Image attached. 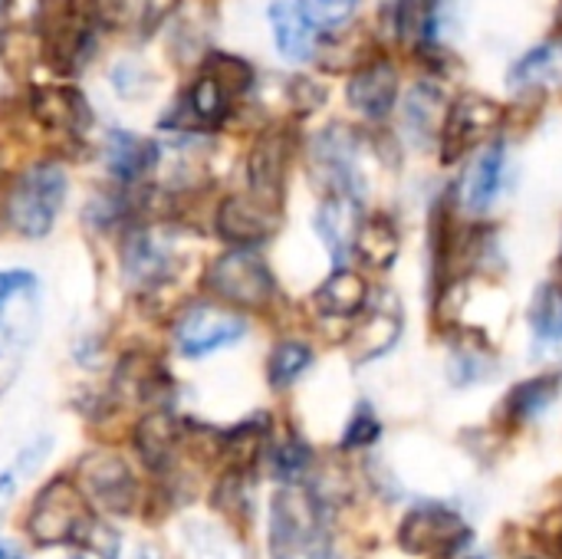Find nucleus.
Instances as JSON below:
<instances>
[{
    "instance_id": "45",
    "label": "nucleus",
    "mask_w": 562,
    "mask_h": 559,
    "mask_svg": "<svg viewBox=\"0 0 562 559\" xmlns=\"http://www.w3.org/2000/svg\"><path fill=\"white\" fill-rule=\"evenodd\" d=\"M560 30H562V3H560Z\"/></svg>"
},
{
    "instance_id": "40",
    "label": "nucleus",
    "mask_w": 562,
    "mask_h": 559,
    "mask_svg": "<svg viewBox=\"0 0 562 559\" xmlns=\"http://www.w3.org/2000/svg\"><path fill=\"white\" fill-rule=\"evenodd\" d=\"M175 7H178V0H145V20H148V26L158 23V20H165Z\"/></svg>"
},
{
    "instance_id": "25",
    "label": "nucleus",
    "mask_w": 562,
    "mask_h": 559,
    "mask_svg": "<svg viewBox=\"0 0 562 559\" xmlns=\"http://www.w3.org/2000/svg\"><path fill=\"white\" fill-rule=\"evenodd\" d=\"M267 438H270L267 415H263V418H247V422H240L237 428L224 432V435H221V445H217V451L227 458V465H231L227 471L250 474V471L257 468V461L263 458Z\"/></svg>"
},
{
    "instance_id": "38",
    "label": "nucleus",
    "mask_w": 562,
    "mask_h": 559,
    "mask_svg": "<svg viewBox=\"0 0 562 559\" xmlns=\"http://www.w3.org/2000/svg\"><path fill=\"white\" fill-rule=\"evenodd\" d=\"M537 540H540V550L547 559H562V504L553 507L543 521H540V530H537Z\"/></svg>"
},
{
    "instance_id": "12",
    "label": "nucleus",
    "mask_w": 562,
    "mask_h": 559,
    "mask_svg": "<svg viewBox=\"0 0 562 559\" xmlns=\"http://www.w3.org/2000/svg\"><path fill=\"white\" fill-rule=\"evenodd\" d=\"M293 158V142L286 128H270L263 132L247 158V178H250V194L270 208L280 211L283 191H286V171Z\"/></svg>"
},
{
    "instance_id": "2",
    "label": "nucleus",
    "mask_w": 562,
    "mask_h": 559,
    "mask_svg": "<svg viewBox=\"0 0 562 559\" xmlns=\"http://www.w3.org/2000/svg\"><path fill=\"white\" fill-rule=\"evenodd\" d=\"M66 188L69 181L59 165L43 161L26 168L7 194V224L26 241L46 237L63 211Z\"/></svg>"
},
{
    "instance_id": "33",
    "label": "nucleus",
    "mask_w": 562,
    "mask_h": 559,
    "mask_svg": "<svg viewBox=\"0 0 562 559\" xmlns=\"http://www.w3.org/2000/svg\"><path fill=\"white\" fill-rule=\"evenodd\" d=\"M273 474L283 481V484H300V478L310 471V465H313V451H310V445L300 438V435H290L283 445H277L273 448Z\"/></svg>"
},
{
    "instance_id": "29",
    "label": "nucleus",
    "mask_w": 562,
    "mask_h": 559,
    "mask_svg": "<svg viewBox=\"0 0 562 559\" xmlns=\"http://www.w3.org/2000/svg\"><path fill=\"white\" fill-rule=\"evenodd\" d=\"M435 16H438V0H398L395 7V26L405 46L415 53L425 46H435Z\"/></svg>"
},
{
    "instance_id": "44",
    "label": "nucleus",
    "mask_w": 562,
    "mask_h": 559,
    "mask_svg": "<svg viewBox=\"0 0 562 559\" xmlns=\"http://www.w3.org/2000/svg\"><path fill=\"white\" fill-rule=\"evenodd\" d=\"M7 10H10V0H0V23L7 20Z\"/></svg>"
},
{
    "instance_id": "3",
    "label": "nucleus",
    "mask_w": 562,
    "mask_h": 559,
    "mask_svg": "<svg viewBox=\"0 0 562 559\" xmlns=\"http://www.w3.org/2000/svg\"><path fill=\"white\" fill-rule=\"evenodd\" d=\"M398 550L422 559H454L471 544L468 521L448 504H415L398 524Z\"/></svg>"
},
{
    "instance_id": "46",
    "label": "nucleus",
    "mask_w": 562,
    "mask_h": 559,
    "mask_svg": "<svg viewBox=\"0 0 562 559\" xmlns=\"http://www.w3.org/2000/svg\"><path fill=\"white\" fill-rule=\"evenodd\" d=\"M72 559H82V557H72Z\"/></svg>"
},
{
    "instance_id": "10",
    "label": "nucleus",
    "mask_w": 562,
    "mask_h": 559,
    "mask_svg": "<svg viewBox=\"0 0 562 559\" xmlns=\"http://www.w3.org/2000/svg\"><path fill=\"white\" fill-rule=\"evenodd\" d=\"M247 333V323L217 303H194L175 320V346L188 359L211 356L231 343H237Z\"/></svg>"
},
{
    "instance_id": "26",
    "label": "nucleus",
    "mask_w": 562,
    "mask_h": 559,
    "mask_svg": "<svg viewBox=\"0 0 562 559\" xmlns=\"http://www.w3.org/2000/svg\"><path fill=\"white\" fill-rule=\"evenodd\" d=\"M527 323L533 333L537 349H557L562 346V283H543L527 310Z\"/></svg>"
},
{
    "instance_id": "37",
    "label": "nucleus",
    "mask_w": 562,
    "mask_h": 559,
    "mask_svg": "<svg viewBox=\"0 0 562 559\" xmlns=\"http://www.w3.org/2000/svg\"><path fill=\"white\" fill-rule=\"evenodd\" d=\"M207 76H214L231 96H237V92H247L250 89V82H254V72H250V66L244 63V59H234V56H214L211 59V72Z\"/></svg>"
},
{
    "instance_id": "19",
    "label": "nucleus",
    "mask_w": 562,
    "mask_h": 559,
    "mask_svg": "<svg viewBox=\"0 0 562 559\" xmlns=\"http://www.w3.org/2000/svg\"><path fill=\"white\" fill-rule=\"evenodd\" d=\"M359 201L356 198H342V194H329L319 211H316V234L319 241L326 244L336 270L339 267H349V257H352V241H356V231H359Z\"/></svg>"
},
{
    "instance_id": "39",
    "label": "nucleus",
    "mask_w": 562,
    "mask_h": 559,
    "mask_svg": "<svg viewBox=\"0 0 562 559\" xmlns=\"http://www.w3.org/2000/svg\"><path fill=\"white\" fill-rule=\"evenodd\" d=\"M23 349H16V346H10L7 339H0V399H3V392L10 389V382L16 379V369H20V362H23Z\"/></svg>"
},
{
    "instance_id": "31",
    "label": "nucleus",
    "mask_w": 562,
    "mask_h": 559,
    "mask_svg": "<svg viewBox=\"0 0 562 559\" xmlns=\"http://www.w3.org/2000/svg\"><path fill=\"white\" fill-rule=\"evenodd\" d=\"M560 43H543L530 49L514 69H510V86L514 89H540L550 79L560 76Z\"/></svg>"
},
{
    "instance_id": "1",
    "label": "nucleus",
    "mask_w": 562,
    "mask_h": 559,
    "mask_svg": "<svg viewBox=\"0 0 562 559\" xmlns=\"http://www.w3.org/2000/svg\"><path fill=\"white\" fill-rule=\"evenodd\" d=\"M270 559H333L326 501L306 484H283L267 514Z\"/></svg>"
},
{
    "instance_id": "28",
    "label": "nucleus",
    "mask_w": 562,
    "mask_h": 559,
    "mask_svg": "<svg viewBox=\"0 0 562 559\" xmlns=\"http://www.w3.org/2000/svg\"><path fill=\"white\" fill-rule=\"evenodd\" d=\"M441 105H445V99H441V89L435 82L412 86V92L405 99V128H408L412 142L428 145L435 138V125L441 119Z\"/></svg>"
},
{
    "instance_id": "35",
    "label": "nucleus",
    "mask_w": 562,
    "mask_h": 559,
    "mask_svg": "<svg viewBox=\"0 0 562 559\" xmlns=\"http://www.w3.org/2000/svg\"><path fill=\"white\" fill-rule=\"evenodd\" d=\"M379 438H382V422H379V415L372 412V405L362 402V405L349 415V422H346V428H342V438H339V448H342V451H366V448H372Z\"/></svg>"
},
{
    "instance_id": "41",
    "label": "nucleus",
    "mask_w": 562,
    "mask_h": 559,
    "mask_svg": "<svg viewBox=\"0 0 562 559\" xmlns=\"http://www.w3.org/2000/svg\"><path fill=\"white\" fill-rule=\"evenodd\" d=\"M13 491H16V478H13V471L0 474V517H3V511H7V504L13 501Z\"/></svg>"
},
{
    "instance_id": "17",
    "label": "nucleus",
    "mask_w": 562,
    "mask_h": 559,
    "mask_svg": "<svg viewBox=\"0 0 562 559\" xmlns=\"http://www.w3.org/2000/svg\"><path fill=\"white\" fill-rule=\"evenodd\" d=\"M181 435H184L181 422H178L171 412L155 409V412L142 415V422L135 425V432H132V445H135L138 461H142L148 471L165 474V471H168V465H171V461H175V455H178Z\"/></svg>"
},
{
    "instance_id": "7",
    "label": "nucleus",
    "mask_w": 562,
    "mask_h": 559,
    "mask_svg": "<svg viewBox=\"0 0 562 559\" xmlns=\"http://www.w3.org/2000/svg\"><path fill=\"white\" fill-rule=\"evenodd\" d=\"M507 119V109L497 99H487L481 92H464L441 122L438 148L445 165H458L468 152L484 145L494 132H501Z\"/></svg>"
},
{
    "instance_id": "16",
    "label": "nucleus",
    "mask_w": 562,
    "mask_h": 559,
    "mask_svg": "<svg viewBox=\"0 0 562 559\" xmlns=\"http://www.w3.org/2000/svg\"><path fill=\"white\" fill-rule=\"evenodd\" d=\"M504 175H507V148L504 142H487L464 175V185L458 194L461 208L474 217L487 214L504 191Z\"/></svg>"
},
{
    "instance_id": "43",
    "label": "nucleus",
    "mask_w": 562,
    "mask_h": 559,
    "mask_svg": "<svg viewBox=\"0 0 562 559\" xmlns=\"http://www.w3.org/2000/svg\"><path fill=\"white\" fill-rule=\"evenodd\" d=\"M0 559H23V557H20V550H16V547H10V544H0Z\"/></svg>"
},
{
    "instance_id": "34",
    "label": "nucleus",
    "mask_w": 562,
    "mask_h": 559,
    "mask_svg": "<svg viewBox=\"0 0 562 559\" xmlns=\"http://www.w3.org/2000/svg\"><path fill=\"white\" fill-rule=\"evenodd\" d=\"M72 544H79V550H86V554H92V557L99 559H119V554H122L119 530L109 527L105 521H99L95 514H89L82 521V527H79V534H76Z\"/></svg>"
},
{
    "instance_id": "13",
    "label": "nucleus",
    "mask_w": 562,
    "mask_h": 559,
    "mask_svg": "<svg viewBox=\"0 0 562 559\" xmlns=\"http://www.w3.org/2000/svg\"><path fill=\"white\" fill-rule=\"evenodd\" d=\"M214 227L227 244L254 250L257 244H263V241H270L277 234L280 211L257 201L254 194H231V198L221 201Z\"/></svg>"
},
{
    "instance_id": "21",
    "label": "nucleus",
    "mask_w": 562,
    "mask_h": 559,
    "mask_svg": "<svg viewBox=\"0 0 562 559\" xmlns=\"http://www.w3.org/2000/svg\"><path fill=\"white\" fill-rule=\"evenodd\" d=\"M398 254H402L398 221L385 211L362 214L356 241H352V257H359V264L369 270H392Z\"/></svg>"
},
{
    "instance_id": "6",
    "label": "nucleus",
    "mask_w": 562,
    "mask_h": 559,
    "mask_svg": "<svg viewBox=\"0 0 562 559\" xmlns=\"http://www.w3.org/2000/svg\"><path fill=\"white\" fill-rule=\"evenodd\" d=\"M40 36L56 72H76L92 49V16L79 0H40Z\"/></svg>"
},
{
    "instance_id": "20",
    "label": "nucleus",
    "mask_w": 562,
    "mask_h": 559,
    "mask_svg": "<svg viewBox=\"0 0 562 559\" xmlns=\"http://www.w3.org/2000/svg\"><path fill=\"white\" fill-rule=\"evenodd\" d=\"M30 112L36 115L40 125L53 128V132H69L79 135L89 128L92 112L82 99V92L66 89V86H40L30 96Z\"/></svg>"
},
{
    "instance_id": "42",
    "label": "nucleus",
    "mask_w": 562,
    "mask_h": 559,
    "mask_svg": "<svg viewBox=\"0 0 562 559\" xmlns=\"http://www.w3.org/2000/svg\"><path fill=\"white\" fill-rule=\"evenodd\" d=\"M13 280H16V270H7V273H0V300L7 297V290L13 287Z\"/></svg>"
},
{
    "instance_id": "23",
    "label": "nucleus",
    "mask_w": 562,
    "mask_h": 559,
    "mask_svg": "<svg viewBox=\"0 0 562 559\" xmlns=\"http://www.w3.org/2000/svg\"><path fill=\"white\" fill-rule=\"evenodd\" d=\"M270 26L277 36V49L290 63H306L316 49V33L300 3L293 0H277L270 3Z\"/></svg>"
},
{
    "instance_id": "47",
    "label": "nucleus",
    "mask_w": 562,
    "mask_h": 559,
    "mask_svg": "<svg viewBox=\"0 0 562 559\" xmlns=\"http://www.w3.org/2000/svg\"><path fill=\"white\" fill-rule=\"evenodd\" d=\"M0 26H3V23H0Z\"/></svg>"
},
{
    "instance_id": "9",
    "label": "nucleus",
    "mask_w": 562,
    "mask_h": 559,
    "mask_svg": "<svg viewBox=\"0 0 562 559\" xmlns=\"http://www.w3.org/2000/svg\"><path fill=\"white\" fill-rule=\"evenodd\" d=\"M313 161V178L323 185L326 198L342 194V198H362V175H359V142L349 128L329 125L313 138L310 148Z\"/></svg>"
},
{
    "instance_id": "22",
    "label": "nucleus",
    "mask_w": 562,
    "mask_h": 559,
    "mask_svg": "<svg viewBox=\"0 0 562 559\" xmlns=\"http://www.w3.org/2000/svg\"><path fill=\"white\" fill-rule=\"evenodd\" d=\"M369 297H372V290H369L366 277L349 267H339L316 287L313 306L329 320H352L366 310Z\"/></svg>"
},
{
    "instance_id": "27",
    "label": "nucleus",
    "mask_w": 562,
    "mask_h": 559,
    "mask_svg": "<svg viewBox=\"0 0 562 559\" xmlns=\"http://www.w3.org/2000/svg\"><path fill=\"white\" fill-rule=\"evenodd\" d=\"M494 376H497V356L484 339H477V343L461 339L451 349V359H448V382L451 385L468 389V385H481Z\"/></svg>"
},
{
    "instance_id": "5",
    "label": "nucleus",
    "mask_w": 562,
    "mask_h": 559,
    "mask_svg": "<svg viewBox=\"0 0 562 559\" xmlns=\"http://www.w3.org/2000/svg\"><path fill=\"white\" fill-rule=\"evenodd\" d=\"M86 517H89V507H86V497L76 488V481L53 478L33 497V507H30L23 527L36 547H59V544L76 540Z\"/></svg>"
},
{
    "instance_id": "4",
    "label": "nucleus",
    "mask_w": 562,
    "mask_h": 559,
    "mask_svg": "<svg viewBox=\"0 0 562 559\" xmlns=\"http://www.w3.org/2000/svg\"><path fill=\"white\" fill-rule=\"evenodd\" d=\"M204 287L227 306H240V310H260L273 300V273L267 267V260L257 250L247 247H234L227 254H221L207 273H204Z\"/></svg>"
},
{
    "instance_id": "18",
    "label": "nucleus",
    "mask_w": 562,
    "mask_h": 559,
    "mask_svg": "<svg viewBox=\"0 0 562 559\" xmlns=\"http://www.w3.org/2000/svg\"><path fill=\"white\" fill-rule=\"evenodd\" d=\"M562 392V372H537L524 382H517L501 405V418L510 428H527L537 418H543Z\"/></svg>"
},
{
    "instance_id": "14",
    "label": "nucleus",
    "mask_w": 562,
    "mask_h": 559,
    "mask_svg": "<svg viewBox=\"0 0 562 559\" xmlns=\"http://www.w3.org/2000/svg\"><path fill=\"white\" fill-rule=\"evenodd\" d=\"M122 264H125L128 283H135L142 290L165 287L178 273V260H175L168 241H161L151 231H132L128 234V241L122 247Z\"/></svg>"
},
{
    "instance_id": "30",
    "label": "nucleus",
    "mask_w": 562,
    "mask_h": 559,
    "mask_svg": "<svg viewBox=\"0 0 562 559\" xmlns=\"http://www.w3.org/2000/svg\"><path fill=\"white\" fill-rule=\"evenodd\" d=\"M313 346L303 339H283L273 346L270 359H267V382L273 389H290L293 382L303 379V372L313 366Z\"/></svg>"
},
{
    "instance_id": "11",
    "label": "nucleus",
    "mask_w": 562,
    "mask_h": 559,
    "mask_svg": "<svg viewBox=\"0 0 562 559\" xmlns=\"http://www.w3.org/2000/svg\"><path fill=\"white\" fill-rule=\"evenodd\" d=\"M405 333V320H402V303L392 290H379L369 297L366 310L356 316L352 336H349V349L356 362H372L389 356L398 339Z\"/></svg>"
},
{
    "instance_id": "36",
    "label": "nucleus",
    "mask_w": 562,
    "mask_h": 559,
    "mask_svg": "<svg viewBox=\"0 0 562 559\" xmlns=\"http://www.w3.org/2000/svg\"><path fill=\"white\" fill-rule=\"evenodd\" d=\"M356 3L359 0H300V10L306 13L310 23L333 30V26H342L352 16Z\"/></svg>"
},
{
    "instance_id": "32",
    "label": "nucleus",
    "mask_w": 562,
    "mask_h": 559,
    "mask_svg": "<svg viewBox=\"0 0 562 559\" xmlns=\"http://www.w3.org/2000/svg\"><path fill=\"white\" fill-rule=\"evenodd\" d=\"M188 109H191L201 122L217 125V122H224L227 112H231V92H227L214 76H201V79L191 86V92H188Z\"/></svg>"
},
{
    "instance_id": "8",
    "label": "nucleus",
    "mask_w": 562,
    "mask_h": 559,
    "mask_svg": "<svg viewBox=\"0 0 562 559\" xmlns=\"http://www.w3.org/2000/svg\"><path fill=\"white\" fill-rule=\"evenodd\" d=\"M76 488L105 514H132L138 504V481L115 451H89L76 465Z\"/></svg>"
},
{
    "instance_id": "24",
    "label": "nucleus",
    "mask_w": 562,
    "mask_h": 559,
    "mask_svg": "<svg viewBox=\"0 0 562 559\" xmlns=\"http://www.w3.org/2000/svg\"><path fill=\"white\" fill-rule=\"evenodd\" d=\"M158 161V145L142 138V135H132V132H109L105 138V165L109 171L119 178V181H135L142 178L145 171H151Z\"/></svg>"
},
{
    "instance_id": "15",
    "label": "nucleus",
    "mask_w": 562,
    "mask_h": 559,
    "mask_svg": "<svg viewBox=\"0 0 562 559\" xmlns=\"http://www.w3.org/2000/svg\"><path fill=\"white\" fill-rule=\"evenodd\" d=\"M346 99L359 115H366L372 122L385 119L395 109V99H398V69L382 56L359 66L356 76L346 86Z\"/></svg>"
}]
</instances>
